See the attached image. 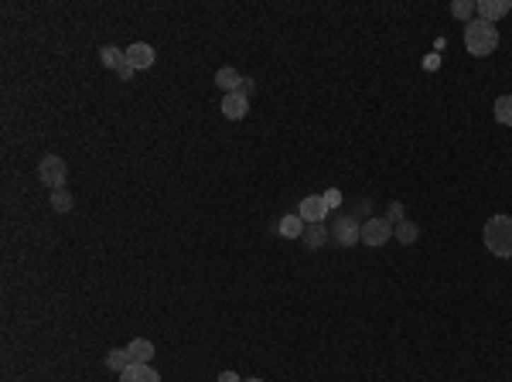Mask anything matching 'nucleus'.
I'll use <instances>...</instances> for the list:
<instances>
[{
  "label": "nucleus",
  "instance_id": "obj_1",
  "mask_svg": "<svg viewBox=\"0 0 512 382\" xmlns=\"http://www.w3.org/2000/svg\"><path fill=\"white\" fill-rule=\"evenodd\" d=\"M465 48H468V55H475V58L492 55L495 48H499V28L482 18L468 21V24H465Z\"/></svg>",
  "mask_w": 512,
  "mask_h": 382
},
{
  "label": "nucleus",
  "instance_id": "obj_2",
  "mask_svg": "<svg viewBox=\"0 0 512 382\" xmlns=\"http://www.w3.org/2000/svg\"><path fill=\"white\" fill-rule=\"evenodd\" d=\"M482 239H485V249H489L492 256L509 260L512 256V215H492V219L485 222Z\"/></svg>",
  "mask_w": 512,
  "mask_h": 382
},
{
  "label": "nucleus",
  "instance_id": "obj_3",
  "mask_svg": "<svg viewBox=\"0 0 512 382\" xmlns=\"http://www.w3.org/2000/svg\"><path fill=\"white\" fill-rule=\"evenodd\" d=\"M38 178L41 185H48V188H65V178H69V168H65V161L55 157V154H48V157H41L38 164Z\"/></svg>",
  "mask_w": 512,
  "mask_h": 382
},
{
  "label": "nucleus",
  "instance_id": "obj_4",
  "mask_svg": "<svg viewBox=\"0 0 512 382\" xmlns=\"http://www.w3.org/2000/svg\"><path fill=\"white\" fill-rule=\"evenodd\" d=\"M332 239H335L338 246L349 249V246H355V243H362V226L345 212V215H338L335 222H332Z\"/></svg>",
  "mask_w": 512,
  "mask_h": 382
},
{
  "label": "nucleus",
  "instance_id": "obj_5",
  "mask_svg": "<svg viewBox=\"0 0 512 382\" xmlns=\"http://www.w3.org/2000/svg\"><path fill=\"white\" fill-rule=\"evenodd\" d=\"M390 236H393V222L390 219H366V226H362V243L366 246H386L390 243Z\"/></svg>",
  "mask_w": 512,
  "mask_h": 382
},
{
  "label": "nucleus",
  "instance_id": "obj_6",
  "mask_svg": "<svg viewBox=\"0 0 512 382\" xmlns=\"http://www.w3.org/2000/svg\"><path fill=\"white\" fill-rule=\"evenodd\" d=\"M328 202H325V195H308V198H301V209L297 215L308 222V226H321V219H328Z\"/></svg>",
  "mask_w": 512,
  "mask_h": 382
},
{
  "label": "nucleus",
  "instance_id": "obj_7",
  "mask_svg": "<svg viewBox=\"0 0 512 382\" xmlns=\"http://www.w3.org/2000/svg\"><path fill=\"white\" fill-rule=\"evenodd\" d=\"M154 58H158V52L147 45V41H137V45H130L127 48V62H130V69L137 72V69H151L154 65Z\"/></svg>",
  "mask_w": 512,
  "mask_h": 382
},
{
  "label": "nucleus",
  "instance_id": "obj_8",
  "mask_svg": "<svg viewBox=\"0 0 512 382\" xmlns=\"http://www.w3.org/2000/svg\"><path fill=\"white\" fill-rule=\"evenodd\" d=\"M222 113L229 116V120H243V116L250 113V99H246V93L222 96Z\"/></svg>",
  "mask_w": 512,
  "mask_h": 382
},
{
  "label": "nucleus",
  "instance_id": "obj_9",
  "mask_svg": "<svg viewBox=\"0 0 512 382\" xmlns=\"http://www.w3.org/2000/svg\"><path fill=\"white\" fill-rule=\"evenodd\" d=\"M512 11L509 0H478V18L489 21V24H495L499 18H506Z\"/></svg>",
  "mask_w": 512,
  "mask_h": 382
},
{
  "label": "nucleus",
  "instance_id": "obj_10",
  "mask_svg": "<svg viewBox=\"0 0 512 382\" xmlns=\"http://www.w3.org/2000/svg\"><path fill=\"white\" fill-rule=\"evenodd\" d=\"M120 382H161L158 369L154 365H127L123 372H120Z\"/></svg>",
  "mask_w": 512,
  "mask_h": 382
},
{
  "label": "nucleus",
  "instance_id": "obj_11",
  "mask_svg": "<svg viewBox=\"0 0 512 382\" xmlns=\"http://www.w3.org/2000/svg\"><path fill=\"white\" fill-rule=\"evenodd\" d=\"M127 352H130V362L134 365H151V359H154V342L134 338V342L127 345Z\"/></svg>",
  "mask_w": 512,
  "mask_h": 382
},
{
  "label": "nucleus",
  "instance_id": "obj_12",
  "mask_svg": "<svg viewBox=\"0 0 512 382\" xmlns=\"http://www.w3.org/2000/svg\"><path fill=\"white\" fill-rule=\"evenodd\" d=\"M239 82H243V76H239V69H233V65H222L216 72V86L222 89V93H239Z\"/></svg>",
  "mask_w": 512,
  "mask_h": 382
},
{
  "label": "nucleus",
  "instance_id": "obj_13",
  "mask_svg": "<svg viewBox=\"0 0 512 382\" xmlns=\"http://www.w3.org/2000/svg\"><path fill=\"white\" fill-rule=\"evenodd\" d=\"M304 229H308V222H304L301 215H284V219H280V226H277V232H280L284 239H301V236H304Z\"/></svg>",
  "mask_w": 512,
  "mask_h": 382
},
{
  "label": "nucleus",
  "instance_id": "obj_14",
  "mask_svg": "<svg viewBox=\"0 0 512 382\" xmlns=\"http://www.w3.org/2000/svg\"><path fill=\"white\" fill-rule=\"evenodd\" d=\"M325 239H328L325 226H308V229H304V236H301V243H304L308 249H321V246H325Z\"/></svg>",
  "mask_w": 512,
  "mask_h": 382
},
{
  "label": "nucleus",
  "instance_id": "obj_15",
  "mask_svg": "<svg viewBox=\"0 0 512 382\" xmlns=\"http://www.w3.org/2000/svg\"><path fill=\"white\" fill-rule=\"evenodd\" d=\"M123 58H127V52H123V48H117V45H106V48L99 52V62H103L106 69H120V65H123Z\"/></svg>",
  "mask_w": 512,
  "mask_h": 382
},
{
  "label": "nucleus",
  "instance_id": "obj_16",
  "mask_svg": "<svg viewBox=\"0 0 512 382\" xmlns=\"http://www.w3.org/2000/svg\"><path fill=\"white\" fill-rule=\"evenodd\" d=\"M393 236L400 239V243H403V246H414V243H417V236H420V229H417V226L410 222V219H403V222H400V226L393 229Z\"/></svg>",
  "mask_w": 512,
  "mask_h": 382
},
{
  "label": "nucleus",
  "instance_id": "obj_17",
  "mask_svg": "<svg viewBox=\"0 0 512 382\" xmlns=\"http://www.w3.org/2000/svg\"><path fill=\"white\" fill-rule=\"evenodd\" d=\"M495 120L502 127H512V96H499L495 99Z\"/></svg>",
  "mask_w": 512,
  "mask_h": 382
},
{
  "label": "nucleus",
  "instance_id": "obj_18",
  "mask_svg": "<svg viewBox=\"0 0 512 382\" xmlns=\"http://www.w3.org/2000/svg\"><path fill=\"white\" fill-rule=\"evenodd\" d=\"M76 205V198H72V191H65V188H59V191H52V212H59V215H65V212Z\"/></svg>",
  "mask_w": 512,
  "mask_h": 382
},
{
  "label": "nucleus",
  "instance_id": "obj_19",
  "mask_svg": "<svg viewBox=\"0 0 512 382\" xmlns=\"http://www.w3.org/2000/svg\"><path fill=\"white\" fill-rule=\"evenodd\" d=\"M106 365L120 376V372L130 365V352H127V348H113V352H106Z\"/></svg>",
  "mask_w": 512,
  "mask_h": 382
},
{
  "label": "nucleus",
  "instance_id": "obj_20",
  "mask_svg": "<svg viewBox=\"0 0 512 382\" xmlns=\"http://www.w3.org/2000/svg\"><path fill=\"white\" fill-rule=\"evenodd\" d=\"M478 11V4H472V0H454L451 4V14L454 18H461V21H468Z\"/></svg>",
  "mask_w": 512,
  "mask_h": 382
},
{
  "label": "nucleus",
  "instance_id": "obj_21",
  "mask_svg": "<svg viewBox=\"0 0 512 382\" xmlns=\"http://www.w3.org/2000/svg\"><path fill=\"white\" fill-rule=\"evenodd\" d=\"M325 202H328V209H338V205H342V191L328 188V191H325Z\"/></svg>",
  "mask_w": 512,
  "mask_h": 382
},
{
  "label": "nucleus",
  "instance_id": "obj_22",
  "mask_svg": "<svg viewBox=\"0 0 512 382\" xmlns=\"http://www.w3.org/2000/svg\"><path fill=\"white\" fill-rule=\"evenodd\" d=\"M117 76L123 79V82H130V76H134V69H130V62H127V58H123V65L117 69Z\"/></svg>",
  "mask_w": 512,
  "mask_h": 382
},
{
  "label": "nucleus",
  "instance_id": "obj_23",
  "mask_svg": "<svg viewBox=\"0 0 512 382\" xmlns=\"http://www.w3.org/2000/svg\"><path fill=\"white\" fill-rule=\"evenodd\" d=\"M219 382H243V379H239L236 372H222V376H219Z\"/></svg>",
  "mask_w": 512,
  "mask_h": 382
},
{
  "label": "nucleus",
  "instance_id": "obj_24",
  "mask_svg": "<svg viewBox=\"0 0 512 382\" xmlns=\"http://www.w3.org/2000/svg\"><path fill=\"white\" fill-rule=\"evenodd\" d=\"M390 215H393V219H400V215H403V205H390ZM400 222H403V219H400Z\"/></svg>",
  "mask_w": 512,
  "mask_h": 382
},
{
  "label": "nucleus",
  "instance_id": "obj_25",
  "mask_svg": "<svg viewBox=\"0 0 512 382\" xmlns=\"http://www.w3.org/2000/svg\"><path fill=\"white\" fill-rule=\"evenodd\" d=\"M243 382H263V379H243Z\"/></svg>",
  "mask_w": 512,
  "mask_h": 382
}]
</instances>
